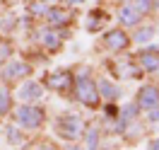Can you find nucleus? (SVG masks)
I'll return each mask as SVG.
<instances>
[{"label": "nucleus", "instance_id": "f257e3e1", "mask_svg": "<svg viewBox=\"0 0 159 150\" xmlns=\"http://www.w3.org/2000/svg\"><path fill=\"white\" fill-rule=\"evenodd\" d=\"M82 119L80 116H75V114H63V116H58V123H56V131H58L60 138L65 140H77L80 136H82Z\"/></svg>", "mask_w": 159, "mask_h": 150}, {"label": "nucleus", "instance_id": "f03ea898", "mask_svg": "<svg viewBox=\"0 0 159 150\" xmlns=\"http://www.w3.org/2000/svg\"><path fill=\"white\" fill-rule=\"evenodd\" d=\"M15 119H17V123L22 128H39L43 123V109L34 107V104H22L15 111Z\"/></svg>", "mask_w": 159, "mask_h": 150}, {"label": "nucleus", "instance_id": "7ed1b4c3", "mask_svg": "<svg viewBox=\"0 0 159 150\" xmlns=\"http://www.w3.org/2000/svg\"><path fill=\"white\" fill-rule=\"evenodd\" d=\"M75 87H77V97H80L82 104H87V107H99V87H97L94 80H89L87 75H82V78H77Z\"/></svg>", "mask_w": 159, "mask_h": 150}, {"label": "nucleus", "instance_id": "20e7f679", "mask_svg": "<svg viewBox=\"0 0 159 150\" xmlns=\"http://www.w3.org/2000/svg\"><path fill=\"white\" fill-rule=\"evenodd\" d=\"M138 107H142V109L159 107V90L154 85H145V87L138 90Z\"/></svg>", "mask_w": 159, "mask_h": 150}, {"label": "nucleus", "instance_id": "39448f33", "mask_svg": "<svg viewBox=\"0 0 159 150\" xmlns=\"http://www.w3.org/2000/svg\"><path fill=\"white\" fill-rule=\"evenodd\" d=\"M140 17H142V12L135 7V5H123L118 10V20L120 24H128V27H138Z\"/></svg>", "mask_w": 159, "mask_h": 150}, {"label": "nucleus", "instance_id": "423d86ee", "mask_svg": "<svg viewBox=\"0 0 159 150\" xmlns=\"http://www.w3.org/2000/svg\"><path fill=\"white\" fill-rule=\"evenodd\" d=\"M104 44H106V49H111V51H120V49L128 46V36H125V31L113 29L104 36Z\"/></svg>", "mask_w": 159, "mask_h": 150}, {"label": "nucleus", "instance_id": "0eeeda50", "mask_svg": "<svg viewBox=\"0 0 159 150\" xmlns=\"http://www.w3.org/2000/svg\"><path fill=\"white\" fill-rule=\"evenodd\" d=\"M41 94H43V87L39 82H24L20 90V99L22 102H36V99H41Z\"/></svg>", "mask_w": 159, "mask_h": 150}, {"label": "nucleus", "instance_id": "6e6552de", "mask_svg": "<svg viewBox=\"0 0 159 150\" xmlns=\"http://www.w3.org/2000/svg\"><path fill=\"white\" fill-rule=\"evenodd\" d=\"M29 65L27 63H17V60H12V63H7L5 68H2V78H7V80H12V78H24V75H29Z\"/></svg>", "mask_w": 159, "mask_h": 150}, {"label": "nucleus", "instance_id": "1a4fd4ad", "mask_svg": "<svg viewBox=\"0 0 159 150\" xmlns=\"http://www.w3.org/2000/svg\"><path fill=\"white\" fill-rule=\"evenodd\" d=\"M39 41L43 44V46H46V49H51V51L60 46V36L56 34V31H51V29L41 31V34H39Z\"/></svg>", "mask_w": 159, "mask_h": 150}, {"label": "nucleus", "instance_id": "9d476101", "mask_svg": "<svg viewBox=\"0 0 159 150\" xmlns=\"http://www.w3.org/2000/svg\"><path fill=\"white\" fill-rule=\"evenodd\" d=\"M140 68L147 70V73H157L159 70V58L152 56V53H142V56H140Z\"/></svg>", "mask_w": 159, "mask_h": 150}, {"label": "nucleus", "instance_id": "9b49d317", "mask_svg": "<svg viewBox=\"0 0 159 150\" xmlns=\"http://www.w3.org/2000/svg\"><path fill=\"white\" fill-rule=\"evenodd\" d=\"M68 22H70V17L63 10H58V7L48 10V24L51 27H63V24H68Z\"/></svg>", "mask_w": 159, "mask_h": 150}, {"label": "nucleus", "instance_id": "f8f14e48", "mask_svg": "<svg viewBox=\"0 0 159 150\" xmlns=\"http://www.w3.org/2000/svg\"><path fill=\"white\" fill-rule=\"evenodd\" d=\"M68 85H70V73H56V75H51V82H48L51 90H65Z\"/></svg>", "mask_w": 159, "mask_h": 150}, {"label": "nucleus", "instance_id": "ddd939ff", "mask_svg": "<svg viewBox=\"0 0 159 150\" xmlns=\"http://www.w3.org/2000/svg\"><path fill=\"white\" fill-rule=\"evenodd\" d=\"M10 111V90L5 85H0V114Z\"/></svg>", "mask_w": 159, "mask_h": 150}, {"label": "nucleus", "instance_id": "4468645a", "mask_svg": "<svg viewBox=\"0 0 159 150\" xmlns=\"http://www.w3.org/2000/svg\"><path fill=\"white\" fill-rule=\"evenodd\" d=\"M133 5H135L140 12H152L157 7V0H133Z\"/></svg>", "mask_w": 159, "mask_h": 150}, {"label": "nucleus", "instance_id": "2eb2a0df", "mask_svg": "<svg viewBox=\"0 0 159 150\" xmlns=\"http://www.w3.org/2000/svg\"><path fill=\"white\" fill-rule=\"evenodd\" d=\"M135 114H138V104H128V107H123V123H130V121L135 119Z\"/></svg>", "mask_w": 159, "mask_h": 150}, {"label": "nucleus", "instance_id": "dca6fc26", "mask_svg": "<svg viewBox=\"0 0 159 150\" xmlns=\"http://www.w3.org/2000/svg\"><path fill=\"white\" fill-rule=\"evenodd\" d=\"M152 34H154V29H152V27H147V29H140L135 39H138V44H145V41L152 39Z\"/></svg>", "mask_w": 159, "mask_h": 150}, {"label": "nucleus", "instance_id": "f3484780", "mask_svg": "<svg viewBox=\"0 0 159 150\" xmlns=\"http://www.w3.org/2000/svg\"><path fill=\"white\" fill-rule=\"evenodd\" d=\"M99 87H101L104 92H106V97H118V94H120V90H118V87H113V85H109V82H101Z\"/></svg>", "mask_w": 159, "mask_h": 150}, {"label": "nucleus", "instance_id": "a211bd4d", "mask_svg": "<svg viewBox=\"0 0 159 150\" xmlns=\"http://www.w3.org/2000/svg\"><path fill=\"white\" fill-rule=\"evenodd\" d=\"M7 138H10V143H15V145H20L22 140H24V138H22V133L17 128H7Z\"/></svg>", "mask_w": 159, "mask_h": 150}, {"label": "nucleus", "instance_id": "6ab92c4d", "mask_svg": "<svg viewBox=\"0 0 159 150\" xmlns=\"http://www.w3.org/2000/svg\"><path fill=\"white\" fill-rule=\"evenodd\" d=\"M87 150H97V128H92L87 136Z\"/></svg>", "mask_w": 159, "mask_h": 150}, {"label": "nucleus", "instance_id": "aec40b11", "mask_svg": "<svg viewBox=\"0 0 159 150\" xmlns=\"http://www.w3.org/2000/svg\"><path fill=\"white\" fill-rule=\"evenodd\" d=\"M99 22H101V17H97V15H92V17H89V24H87V29H89V31H94L97 27H101Z\"/></svg>", "mask_w": 159, "mask_h": 150}, {"label": "nucleus", "instance_id": "412c9836", "mask_svg": "<svg viewBox=\"0 0 159 150\" xmlns=\"http://www.w3.org/2000/svg\"><path fill=\"white\" fill-rule=\"evenodd\" d=\"M149 121H159V109H157V107L149 109Z\"/></svg>", "mask_w": 159, "mask_h": 150}, {"label": "nucleus", "instance_id": "4be33fe9", "mask_svg": "<svg viewBox=\"0 0 159 150\" xmlns=\"http://www.w3.org/2000/svg\"><path fill=\"white\" fill-rule=\"evenodd\" d=\"M7 53H10V49H7V46H0V58H5Z\"/></svg>", "mask_w": 159, "mask_h": 150}, {"label": "nucleus", "instance_id": "5701e85b", "mask_svg": "<svg viewBox=\"0 0 159 150\" xmlns=\"http://www.w3.org/2000/svg\"><path fill=\"white\" fill-rule=\"evenodd\" d=\"M149 150H159V140H152V143H149Z\"/></svg>", "mask_w": 159, "mask_h": 150}, {"label": "nucleus", "instance_id": "b1692460", "mask_svg": "<svg viewBox=\"0 0 159 150\" xmlns=\"http://www.w3.org/2000/svg\"><path fill=\"white\" fill-rule=\"evenodd\" d=\"M36 150H56V148H51V145H41V148H36Z\"/></svg>", "mask_w": 159, "mask_h": 150}, {"label": "nucleus", "instance_id": "393cba45", "mask_svg": "<svg viewBox=\"0 0 159 150\" xmlns=\"http://www.w3.org/2000/svg\"><path fill=\"white\" fill-rule=\"evenodd\" d=\"M68 2H72V5H77V2H82V0H68Z\"/></svg>", "mask_w": 159, "mask_h": 150}, {"label": "nucleus", "instance_id": "a878e982", "mask_svg": "<svg viewBox=\"0 0 159 150\" xmlns=\"http://www.w3.org/2000/svg\"><path fill=\"white\" fill-rule=\"evenodd\" d=\"M157 31H159V27H157Z\"/></svg>", "mask_w": 159, "mask_h": 150}]
</instances>
